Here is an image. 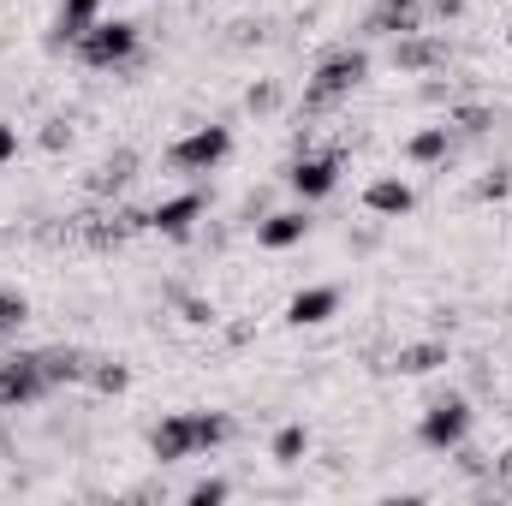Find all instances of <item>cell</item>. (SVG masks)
<instances>
[{"mask_svg": "<svg viewBox=\"0 0 512 506\" xmlns=\"http://www.w3.org/2000/svg\"><path fill=\"white\" fill-rule=\"evenodd\" d=\"M227 149H233L227 126H203V131H191V137H179V143L167 149V167H179V173H209Z\"/></svg>", "mask_w": 512, "mask_h": 506, "instance_id": "obj_5", "label": "cell"}, {"mask_svg": "<svg viewBox=\"0 0 512 506\" xmlns=\"http://www.w3.org/2000/svg\"><path fill=\"white\" fill-rule=\"evenodd\" d=\"M411 203H417V197H411L405 179H376V185L364 191V209H370V215H405Z\"/></svg>", "mask_w": 512, "mask_h": 506, "instance_id": "obj_15", "label": "cell"}, {"mask_svg": "<svg viewBox=\"0 0 512 506\" xmlns=\"http://www.w3.org/2000/svg\"><path fill=\"white\" fill-rule=\"evenodd\" d=\"M131 167H137V155H131V149H120V155H108V161L96 167V179H90V191H96V197H108V191H120V185L131 179Z\"/></svg>", "mask_w": 512, "mask_h": 506, "instance_id": "obj_17", "label": "cell"}, {"mask_svg": "<svg viewBox=\"0 0 512 506\" xmlns=\"http://www.w3.org/2000/svg\"><path fill=\"white\" fill-rule=\"evenodd\" d=\"M393 66H405V72H429V66H447V42H435V36L411 30V36H399V42H393Z\"/></svg>", "mask_w": 512, "mask_h": 506, "instance_id": "obj_9", "label": "cell"}, {"mask_svg": "<svg viewBox=\"0 0 512 506\" xmlns=\"http://www.w3.org/2000/svg\"><path fill=\"white\" fill-rule=\"evenodd\" d=\"M48 393V376H42V358L36 352H0V405L18 411V405H36Z\"/></svg>", "mask_w": 512, "mask_h": 506, "instance_id": "obj_4", "label": "cell"}, {"mask_svg": "<svg viewBox=\"0 0 512 506\" xmlns=\"http://www.w3.org/2000/svg\"><path fill=\"white\" fill-rule=\"evenodd\" d=\"M429 6H435L441 18H459V12H465V0H429Z\"/></svg>", "mask_w": 512, "mask_h": 506, "instance_id": "obj_28", "label": "cell"}, {"mask_svg": "<svg viewBox=\"0 0 512 506\" xmlns=\"http://www.w3.org/2000/svg\"><path fill=\"white\" fill-rule=\"evenodd\" d=\"M447 364V346L441 340H417V346H399L393 352V370L399 376H429V370H441Z\"/></svg>", "mask_w": 512, "mask_h": 506, "instance_id": "obj_14", "label": "cell"}, {"mask_svg": "<svg viewBox=\"0 0 512 506\" xmlns=\"http://www.w3.org/2000/svg\"><path fill=\"white\" fill-rule=\"evenodd\" d=\"M364 72H370V54H364V48H340V54H328V60L316 66V78L304 84V114H328L334 102H346V96L364 84Z\"/></svg>", "mask_w": 512, "mask_h": 506, "instance_id": "obj_1", "label": "cell"}, {"mask_svg": "<svg viewBox=\"0 0 512 506\" xmlns=\"http://www.w3.org/2000/svg\"><path fill=\"white\" fill-rule=\"evenodd\" d=\"M12 155H18V131H12V126H0V167H6Z\"/></svg>", "mask_w": 512, "mask_h": 506, "instance_id": "obj_26", "label": "cell"}, {"mask_svg": "<svg viewBox=\"0 0 512 506\" xmlns=\"http://www.w3.org/2000/svg\"><path fill=\"white\" fill-rule=\"evenodd\" d=\"M197 215H203V197H197V191H185V197H167V203L149 215V227H161V233H173V239H179V233H191V221H197Z\"/></svg>", "mask_w": 512, "mask_h": 506, "instance_id": "obj_12", "label": "cell"}, {"mask_svg": "<svg viewBox=\"0 0 512 506\" xmlns=\"http://www.w3.org/2000/svg\"><path fill=\"white\" fill-rule=\"evenodd\" d=\"M447 149H453V131H447V126H429V131H417V137L405 143V155H411V161H441Z\"/></svg>", "mask_w": 512, "mask_h": 506, "instance_id": "obj_18", "label": "cell"}, {"mask_svg": "<svg viewBox=\"0 0 512 506\" xmlns=\"http://www.w3.org/2000/svg\"><path fill=\"white\" fill-rule=\"evenodd\" d=\"M131 54H137V24H120V18H114V24H102V18H96V24L78 36V60H84V66H96V72L126 66Z\"/></svg>", "mask_w": 512, "mask_h": 506, "instance_id": "obj_2", "label": "cell"}, {"mask_svg": "<svg viewBox=\"0 0 512 506\" xmlns=\"http://www.w3.org/2000/svg\"><path fill=\"white\" fill-rule=\"evenodd\" d=\"M334 310H340V292H334V286H310V292H298V298L286 304V322L316 328V322H328Z\"/></svg>", "mask_w": 512, "mask_h": 506, "instance_id": "obj_11", "label": "cell"}, {"mask_svg": "<svg viewBox=\"0 0 512 506\" xmlns=\"http://www.w3.org/2000/svg\"><path fill=\"white\" fill-rule=\"evenodd\" d=\"M24 316H30V304H24L18 292H0V334H18Z\"/></svg>", "mask_w": 512, "mask_h": 506, "instance_id": "obj_20", "label": "cell"}, {"mask_svg": "<svg viewBox=\"0 0 512 506\" xmlns=\"http://www.w3.org/2000/svg\"><path fill=\"white\" fill-rule=\"evenodd\" d=\"M507 173H495V179H483V185H477V197H507Z\"/></svg>", "mask_w": 512, "mask_h": 506, "instance_id": "obj_25", "label": "cell"}, {"mask_svg": "<svg viewBox=\"0 0 512 506\" xmlns=\"http://www.w3.org/2000/svg\"><path fill=\"white\" fill-rule=\"evenodd\" d=\"M126 381H131L126 364H114V358H90V387H96V393H126Z\"/></svg>", "mask_w": 512, "mask_h": 506, "instance_id": "obj_19", "label": "cell"}, {"mask_svg": "<svg viewBox=\"0 0 512 506\" xmlns=\"http://www.w3.org/2000/svg\"><path fill=\"white\" fill-rule=\"evenodd\" d=\"M96 6L102 0H60V18H54V48L60 42H78L90 24H96Z\"/></svg>", "mask_w": 512, "mask_h": 506, "instance_id": "obj_16", "label": "cell"}, {"mask_svg": "<svg viewBox=\"0 0 512 506\" xmlns=\"http://www.w3.org/2000/svg\"><path fill=\"white\" fill-rule=\"evenodd\" d=\"M453 126L477 137V131H489V126H495V114H489V108H459V114H453Z\"/></svg>", "mask_w": 512, "mask_h": 506, "instance_id": "obj_22", "label": "cell"}, {"mask_svg": "<svg viewBox=\"0 0 512 506\" xmlns=\"http://www.w3.org/2000/svg\"><path fill=\"white\" fill-rule=\"evenodd\" d=\"M215 501H227V483H215V477H209V483H197V489H191V506H215Z\"/></svg>", "mask_w": 512, "mask_h": 506, "instance_id": "obj_24", "label": "cell"}, {"mask_svg": "<svg viewBox=\"0 0 512 506\" xmlns=\"http://www.w3.org/2000/svg\"><path fill=\"white\" fill-rule=\"evenodd\" d=\"M149 453H155L161 465H173V459H191V453H203V441H197V411L161 417V423H155V435H149Z\"/></svg>", "mask_w": 512, "mask_h": 506, "instance_id": "obj_6", "label": "cell"}, {"mask_svg": "<svg viewBox=\"0 0 512 506\" xmlns=\"http://www.w3.org/2000/svg\"><path fill=\"white\" fill-rule=\"evenodd\" d=\"M36 358H42V376H48V387L90 381V352H78V346H48V352H36Z\"/></svg>", "mask_w": 512, "mask_h": 506, "instance_id": "obj_10", "label": "cell"}, {"mask_svg": "<svg viewBox=\"0 0 512 506\" xmlns=\"http://www.w3.org/2000/svg\"><path fill=\"white\" fill-rule=\"evenodd\" d=\"M364 30L399 42V36L423 30V6H417V0H376V6H370V18H364Z\"/></svg>", "mask_w": 512, "mask_h": 506, "instance_id": "obj_8", "label": "cell"}, {"mask_svg": "<svg viewBox=\"0 0 512 506\" xmlns=\"http://www.w3.org/2000/svg\"><path fill=\"white\" fill-rule=\"evenodd\" d=\"M274 102H280V90H274V84H256L251 96H245V108H251V114H268Z\"/></svg>", "mask_w": 512, "mask_h": 506, "instance_id": "obj_23", "label": "cell"}, {"mask_svg": "<svg viewBox=\"0 0 512 506\" xmlns=\"http://www.w3.org/2000/svg\"><path fill=\"white\" fill-rule=\"evenodd\" d=\"M334 179H340V155H304V161L286 167V185H292L298 197H328Z\"/></svg>", "mask_w": 512, "mask_h": 506, "instance_id": "obj_7", "label": "cell"}, {"mask_svg": "<svg viewBox=\"0 0 512 506\" xmlns=\"http://www.w3.org/2000/svg\"><path fill=\"white\" fill-rule=\"evenodd\" d=\"M465 435H471V405H465V393L435 399V405L423 411V423H417V441H423V447H435V453L459 447Z\"/></svg>", "mask_w": 512, "mask_h": 506, "instance_id": "obj_3", "label": "cell"}, {"mask_svg": "<svg viewBox=\"0 0 512 506\" xmlns=\"http://www.w3.org/2000/svg\"><path fill=\"white\" fill-rule=\"evenodd\" d=\"M304 447H310V435H304V429H298V423H292V429H280V435H274V459H286V465H292V459H298V453H304Z\"/></svg>", "mask_w": 512, "mask_h": 506, "instance_id": "obj_21", "label": "cell"}, {"mask_svg": "<svg viewBox=\"0 0 512 506\" xmlns=\"http://www.w3.org/2000/svg\"><path fill=\"white\" fill-rule=\"evenodd\" d=\"M66 137H72V131H66V120H54V126L42 131V143H48V149H60V143H66Z\"/></svg>", "mask_w": 512, "mask_h": 506, "instance_id": "obj_27", "label": "cell"}, {"mask_svg": "<svg viewBox=\"0 0 512 506\" xmlns=\"http://www.w3.org/2000/svg\"><path fill=\"white\" fill-rule=\"evenodd\" d=\"M310 233V215L304 209H286V215H268L262 227H256V239L268 245V251H286V245H298Z\"/></svg>", "mask_w": 512, "mask_h": 506, "instance_id": "obj_13", "label": "cell"}]
</instances>
